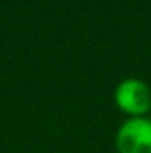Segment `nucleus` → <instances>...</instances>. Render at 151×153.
<instances>
[{
  "label": "nucleus",
  "instance_id": "nucleus-1",
  "mask_svg": "<svg viewBox=\"0 0 151 153\" xmlns=\"http://www.w3.org/2000/svg\"><path fill=\"white\" fill-rule=\"evenodd\" d=\"M114 98L117 107L132 117H141L151 109V89L146 82L139 78L123 80L115 87Z\"/></svg>",
  "mask_w": 151,
  "mask_h": 153
},
{
  "label": "nucleus",
  "instance_id": "nucleus-2",
  "mask_svg": "<svg viewBox=\"0 0 151 153\" xmlns=\"http://www.w3.org/2000/svg\"><path fill=\"white\" fill-rule=\"evenodd\" d=\"M119 153H151V119L130 117L117 132Z\"/></svg>",
  "mask_w": 151,
  "mask_h": 153
}]
</instances>
